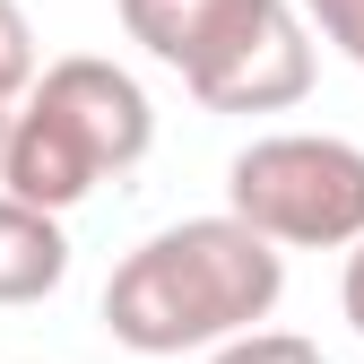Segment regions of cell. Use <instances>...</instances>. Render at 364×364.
Listing matches in <instances>:
<instances>
[{
    "mask_svg": "<svg viewBox=\"0 0 364 364\" xmlns=\"http://www.w3.org/2000/svg\"><path fill=\"white\" fill-rule=\"evenodd\" d=\"M156 148V105L148 87L130 78L122 61L70 53L53 70L26 78V96L9 105V130H0V182L9 200L35 208H78L105 173H130Z\"/></svg>",
    "mask_w": 364,
    "mask_h": 364,
    "instance_id": "2",
    "label": "cell"
},
{
    "mask_svg": "<svg viewBox=\"0 0 364 364\" xmlns=\"http://www.w3.org/2000/svg\"><path fill=\"white\" fill-rule=\"evenodd\" d=\"M304 18H312V26H321L338 53L364 70V0H304Z\"/></svg>",
    "mask_w": 364,
    "mask_h": 364,
    "instance_id": "9",
    "label": "cell"
},
{
    "mask_svg": "<svg viewBox=\"0 0 364 364\" xmlns=\"http://www.w3.org/2000/svg\"><path fill=\"white\" fill-rule=\"evenodd\" d=\"M70 278V235L53 208L0 191V304H43Z\"/></svg>",
    "mask_w": 364,
    "mask_h": 364,
    "instance_id": "5",
    "label": "cell"
},
{
    "mask_svg": "<svg viewBox=\"0 0 364 364\" xmlns=\"http://www.w3.org/2000/svg\"><path fill=\"white\" fill-rule=\"evenodd\" d=\"M0 130H9V105H0Z\"/></svg>",
    "mask_w": 364,
    "mask_h": 364,
    "instance_id": "11",
    "label": "cell"
},
{
    "mask_svg": "<svg viewBox=\"0 0 364 364\" xmlns=\"http://www.w3.org/2000/svg\"><path fill=\"white\" fill-rule=\"evenodd\" d=\"M338 312L355 321V338H364V235L347 243V278H338Z\"/></svg>",
    "mask_w": 364,
    "mask_h": 364,
    "instance_id": "10",
    "label": "cell"
},
{
    "mask_svg": "<svg viewBox=\"0 0 364 364\" xmlns=\"http://www.w3.org/2000/svg\"><path fill=\"white\" fill-rule=\"evenodd\" d=\"M208 113H287L312 96V35L295 0H208L173 61Z\"/></svg>",
    "mask_w": 364,
    "mask_h": 364,
    "instance_id": "4",
    "label": "cell"
},
{
    "mask_svg": "<svg viewBox=\"0 0 364 364\" xmlns=\"http://www.w3.org/2000/svg\"><path fill=\"white\" fill-rule=\"evenodd\" d=\"M26 78H35V26L18 0H0V105H18Z\"/></svg>",
    "mask_w": 364,
    "mask_h": 364,
    "instance_id": "8",
    "label": "cell"
},
{
    "mask_svg": "<svg viewBox=\"0 0 364 364\" xmlns=\"http://www.w3.org/2000/svg\"><path fill=\"white\" fill-rule=\"evenodd\" d=\"M208 364H330V355L295 330H235V338L208 347Z\"/></svg>",
    "mask_w": 364,
    "mask_h": 364,
    "instance_id": "7",
    "label": "cell"
},
{
    "mask_svg": "<svg viewBox=\"0 0 364 364\" xmlns=\"http://www.w3.org/2000/svg\"><path fill=\"white\" fill-rule=\"evenodd\" d=\"M200 9H208V0H122V26H130V43H148V53L173 70L182 53H191Z\"/></svg>",
    "mask_w": 364,
    "mask_h": 364,
    "instance_id": "6",
    "label": "cell"
},
{
    "mask_svg": "<svg viewBox=\"0 0 364 364\" xmlns=\"http://www.w3.org/2000/svg\"><path fill=\"white\" fill-rule=\"evenodd\" d=\"M225 208L278 252H347L364 235V148L330 130H269L225 165Z\"/></svg>",
    "mask_w": 364,
    "mask_h": 364,
    "instance_id": "3",
    "label": "cell"
},
{
    "mask_svg": "<svg viewBox=\"0 0 364 364\" xmlns=\"http://www.w3.org/2000/svg\"><path fill=\"white\" fill-rule=\"evenodd\" d=\"M287 295V252L225 217H182L165 235H148L113 278H105V330L130 355H191L235 330H260Z\"/></svg>",
    "mask_w": 364,
    "mask_h": 364,
    "instance_id": "1",
    "label": "cell"
}]
</instances>
